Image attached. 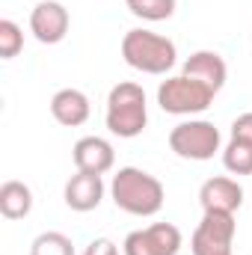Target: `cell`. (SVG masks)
I'll return each mask as SVG.
<instances>
[{
    "mask_svg": "<svg viewBox=\"0 0 252 255\" xmlns=\"http://www.w3.org/2000/svg\"><path fill=\"white\" fill-rule=\"evenodd\" d=\"M21 48H24V30L12 18H3L0 21V60H15Z\"/></svg>",
    "mask_w": 252,
    "mask_h": 255,
    "instance_id": "ac0fdd59",
    "label": "cell"
},
{
    "mask_svg": "<svg viewBox=\"0 0 252 255\" xmlns=\"http://www.w3.org/2000/svg\"><path fill=\"white\" fill-rule=\"evenodd\" d=\"M104 125L119 139H133L148 125V101L145 89L133 80H122L110 89L107 95V110H104Z\"/></svg>",
    "mask_w": 252,
    "mask_h": 255,
    "instance_id": "7a4b0ae2",
    "label": "cell"
},
{
    "mask_svg": "<svg viewBox=\"0 0 252 255\" xmlns=\"http://www.w3.org/2000/svg\"><path fill=\"white\" fill-rule=\"evenodd\" d=\"M181 229L172 223H151L145 229L130 232L122 241V255H178L181 253Z\"/></svg>",
    "mask_w": 252,
    "mask_h": 255,
    "instance_id": "52a82bcc",
    "label": "cell"
},
{
    "mask_svg": "<svg viewBox=\"0 0 252 255\" xmlns=\"http://www.w3.org/2000/svg\"><path fill=\"white\" fill-rule=\"evenodd\" d=\"M181 74L196 77L202 83H208L214 92H220L226 86V77H229V65L226 60L217 54V51H193L184 65H181Z\"/></svg>",
    "mask_w": 252,
    "mask_h": 255,
    "instance_id": "4fadbf2b",
    "label": "cell"
},
{
    "mask_svg": "<svg viewBox=\"0 0 252 255\" xmlns=\"http://www.w3.org/2000/svg\"><path fill=\"white\" fill-rule=\"evenodd\" d=\"M110 199L119 211L130 217H154L166 202V190L160 178H154L151 172L136 166H122L110 181Z\"/></svg>",
    "mask_w": 252,
    "mask_h": 255,
    "instance_id": "6da1fadb",
    "label": "cell"
},
{
    "mask_svg": "<svg viewBox=\"0 0 252 255\" xmlns=\"http://www.w3.org/2000/svg\"><path fill=\"white\" fill-rule=\"evenodd\" d=\"M122 60L142 74H169L178 63V48L172 39L136 27L122 36Z\"/></svg>",
    "mask_w": 252,
    "mask_h": 255,
    "instance_id": "3957f363",
    "label": "cell"
},
{
    "mask_svg": "<svg viewBox=\"0 0 252 255\" xmlns=\"http://www.w3.org/2000/svg\"><path fill=\"white\" fill-rule=\"evenodd\" d=\"M83 255H119V247H116L110 238H95V241L86 244Z\"/></svg>",
    "mask_w": 252,
    "mask_h": 255,
    "instance_id": "ffe728a7",
    "label": "cell"
},
{
    "mask_svg": "<svg viewBox=\"0 0 252 255\" xmlns=\"http://www.w3.org/2000/svg\"><path fill=\"white\" fill-rule=\"evenodd\" d=\"M223 166L232 175H252V142L229 139V145L223 148Z\"/></svg>",
    "mask_w": 252,
    "mask_h": 255,
    "instance_id": "2e32d148",
    "label": "cell"
},
{
    "mask_svg": "<svg viewBox=\"0 0 252 255\" xmlns=\"http://www.w3.org/2000/svg\"><path fill=\"white\" fill-rule=\"evenodd\" d=\"M33 211V190L24 181H3L0 187V214L6 220H24Z\"/></svg>",
    "mask_w": 252,
    "mask_h": 255,
    "instance_id": "5bb4252c",
    "label": "cell"
},
{
    "mask_svg": "<svg viewBox=\"0 0 252 255\" xmlns=\"http://www.w3.org/2000/svg\"><path fill=\"white\" fill-rule=\"evenodd\" d=\"M125 6L133 18L157 24V21H169L175 15L178 0H125Z\"/></svg>",
    "mask_w": 252,
    "mask_h": 255,
    "instance_id": "9a60e30c",
    "label": "cell"
},
{
    "mask_svg": "<svg viewBox=\"0 0 252 255\" xmlns=\"http://www.w3.org/2000/svg\"><path fill=\"white\" fill-rule=\"evenodd\" d=\"M232 139H244V142H252V110L241 113V116L232 122Z\"/></svg>",
    "mask_w": 252,
    "mask_h": 255,
    "instance_id": "d6986e66",
    "label": "cell"
},
{
    "mask_svg": "<svg viewBox=\"0 0 252 255\" xmlns=\"http://www.w3.org/2000/svg\"><path fill=\"white\" fill-rule=\"evenodd\" d=\"M89 113H92V104L83 89L65 86L60 92H54V98H51V116L65 128H80L89 119Z\"/></svg>",
    "mask_w": 252,
    "mask_h": 255,
    "instance_id": "7c38bea8",
    "label": "cell"
},
{
    "mask_svg": "<svg viewBox=\"0 0 252 255\" xmlns=\"http://www.w3.org/2000/svg\"><path fill=\"white\" fill-rule=\"evenodd\" d=\"M214 89L196 77L187 74H172L166 80H160L157 86V104L163 113H172V116H196V113H205L211 104H214Z\"/></svg>",
    "mask_w": 252,
    "mask_h": 255,
    "instance_id": "277c9868",
    "label": "cell"
},
{
    "mask_svg": "<svg viewBox=\"0 0 252 255\" xmlns=\"http://www.w3.org/2000/svg\"><path fill=\"white\" fill-rule=\"evenodd\" d=\"M199 202H202V211L238 214L244 205V187L229 175H214L199 187Z\"/></svg>",
    "mask_w": 252,
    "mask_h": 255,
    "instance_id": "30bf717a",
    "label": "cell"
},
{
    "mask_svg": "<svg viewBox=\"0 0 252 255\" xmlns=\"http://www.w3.org/2000/svg\"><path fill=\"white\" fill-rule=\"evenodd\" d=\"M30 255H74V244L63 232H42L30 244Z\"/></svg>",
    "mask_w": 252,
    "mask_h": 255,
    "instance_id": "e0dca14e",
    "label": "cell"
},
{
    "mask_svg": "<svg viewBox=\"0 0 252 255\" xmlns=\"http://www.w3.org/2000/svg\"><path fill=\"white\" fill-rule=\"evenodd\" d=\"M169 148L181 160H211L217 151H223V136L220 128L208 119H187L169 130Z\"/></svg>",
    "mask_w": 252,
    "mask_h": 255,
    "instance_id": "5b68a950",
    "label": "cell"
},
{
    "mask_svg": "<svg viewBox=\"0 0 252 255\" xmlns=\"http://www.w3.org/2000/svg\"><path fill=\"white\" fill-rule=\"evenodd\" d=\"M226 255H235V253H226Z\"/></svg>",
    "mask_w": 252,
    "mask_h": 255,
    "instance_id": "44dd1931",
    "label": "cell"
},
{
    "mask_svg": "<svg viewBox=\"0 0 252 255\" xmlns=\"http://www.w3.org/2000/svg\"><path fill=\"white\" fill-rule=\"evenodd\" d=\"M104 178L101 175H92V172H74L68 181H65V190H63V199L65 205L77 214H89L101 205L104 199Z\"/></svg>",
    "mask_w": 252,
    "mask_h": 255,
    "instance_id": "8fae6325",
    "label": "cell"
},
{
    "mask_svg": "<svg viewBox=\"0 0 252 255\" xmlns=\"http://www.w3.org/2000/svg\"><path fill=\"white\" fill-rule=\"evenodd\" d=\"M68 27H71V15L60 0H42L30 12V33L42 45H60L68 36Z\"/></svg>",
    "mask_w": 252,
    "mask_h": 255,
    "instance_id": "ba28073f",
    "label": "cell"
},
{
    "mask_svg": "<svg viewBox=\"0 0 252 255\" xmlns=\"http://www.w3.org/2000/svg\"><path fill=\"white\" fill-rule=\"evenodd\" d=\"M77 172H92V175H107L116 166V151L104 136H80L71 148Z\"/></svg>",
    "mask_w": 252,
    "mask_h": 255,
    "instance_id": "9c48e42d",
    "label": "cell"
},
{
    "mask_svg": "<svg viewBox=\"0 0 252 255\" xmlns=\"http://www.w3.org/2000/svg\"><path fill=\"white\" fill-rule=\"evenodd\" d=\"M235 235H238L235 214L205 211L202 223L196 226V232L190 238V250H193V255H226L235 247Z\"/></svg>",
    "mask_w": 252,
    "mask_h": 255,
    "instance_id": "8992f818",
    "label": "cell"
}]
</instances>
